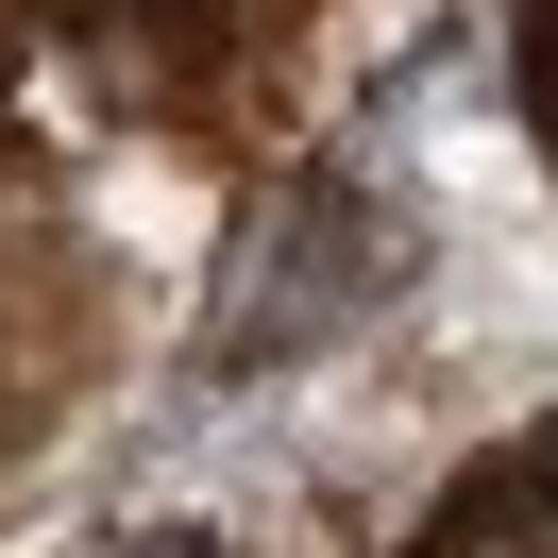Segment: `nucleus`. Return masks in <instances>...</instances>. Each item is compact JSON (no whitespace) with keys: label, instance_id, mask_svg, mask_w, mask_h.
<instances>
[{"label":"nucleus","instance_id":"f03ea898","mask_svg":"<svg viewBox=\"0 0 558 558\" xmlns=\"http://www.w3.org/2000/svg\"><path fill=\"white\" fill-rule=\"evenodd\" d=\"M119 558H238L220 524H153V542H119Z\"/></svg>","mask_w":558,"mask_h":558},{"label":"nucleus","instance_id":"f257e3e1","mask_svg":"<svg viewBox=\"0 0 558 558\" xmlns=\"http://www.w3.org/2000/svg\"><path fill=\"white\" fill-rule=\"evenodd\" d=\"M407 271H423V204H389V186H355V170H305L271 220H254L238 305H220L204 373H220V389L305 373V355H339V339H355V322H373Z\"/></svg>","mask_w":558,"mask_h":558},{"label":"nucleus","instance_id":"7ed1b4c3","mask_svg":"<svg viewBox=\"0 0 558 558\" xmlns=\"http://www.w3.org/2000/svg\"><path fill=\"white\" fill-rule=\"evenodd\" d=\"M524 524H542V542H558V457H524Z\"/></svg>","mask_w":558,"mask_h":558}]
</instances>
